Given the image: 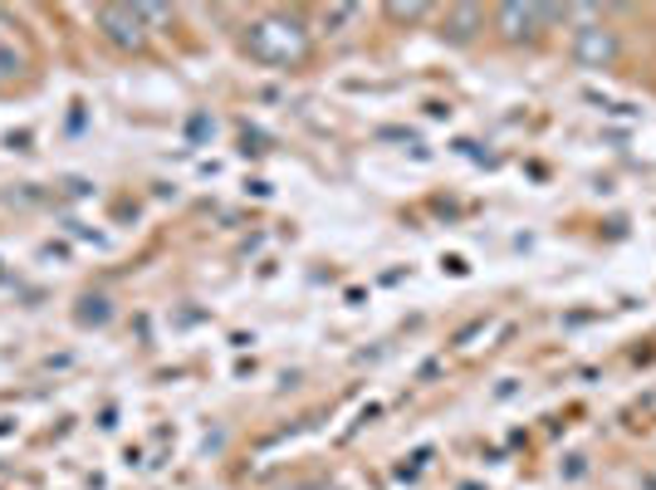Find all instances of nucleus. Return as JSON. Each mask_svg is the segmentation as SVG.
I'll return each mask as SVG.
<instances>
[{"instance_id":"f257e3e1","label":"nucleus","mask_w":656,"mask_h":490,"mask_svg":"<svg viewBox=\"0 0 656 490\" xmlns=\"http://www.w3.org/2000/svg\"><path fill=\"white\" fill-rule=\"evenodd\" d=\"M246 55L260 59V65L290 69L309 59V30L294 15H260L246 25Z\"/></svg>"},{"instance_id":"f03ea898","label":"nucleus","mask_w":656,"mask_h":490,"mask_svg":"<svg viewBox=\"0 0 656 490\" xmlns=\"http://www.w3.org/2000/svg\"><path fill=\"white\" fill-rule=\"evenodd\" d=\"M564 15H568L564 5H520V0H510V5L495 10V25H500V35L510 39V45H520V39H534L539 30Z\"/></svg>"},{"instance_id":"7ed1b4c3","label":"nucleus","mask_w":656,"mask_h":490,"mask_svg":"<svg viewBox=\"0 0 656 490\" xmlns=\"http://www.w3.org/2000/svg\"><path fill=\"white\" fill-rule=\"evenodd\" d=\"M99 30L109 45L118 49H143L147 45V20L137 15V5H103L99 10Z\"/></svg>"},{"instance_id":"20e7f679","label":"nucleus","mask_w":656,"mask_h":490,"mask_svg":"<svg viewBox=\"0 0 656 490\" xmlns=\"http://www.w3.org/2000/svg\"><path fill=\"white\" fill-rule=\"evenodd\" d=\"M574 55H578V65H588V69H608L612 59H618V35H612L608 25L574 30Z\"/></svg>"},{"instance_id":"39448f33","label":"nucleus","mask_w":656,"mask_h":490,"mask_svg":"<svg viewBox=\"0 0 656 490\" xmlns=\"http://www.w3.org/2000/svg\"><path fill=\"white\" fill-rule=\"evenodd\" d=\"M475 25H480V10H475V5H456V10L446 15V35L456 39V45L475 39Z\"/></svg>"},{"instance_id":"423d86ee","label":"nucleus","mask_w":656,"mask_h":490,"mask_svg":"<svg viewBox=\"0 0 656 490\" xmlns=\"http://www.w3.org/2000/svg\"><path fill=\"white\" fill-rule=\"evenodd\" d=\"M109 315L113 309H109V299L103 295H83L79 299V324H109Z\"/></svg>"},{"instance_id":"0eeeda50","label":"nucleus","mask_w":656,"mask_h":490,"mask_svg":"<svg viewBox=\"0 0 656 490\" xmlns=\"http://www.w3.org/2000/svg\"><path fill=\"white\" fill-rule=\"evenodd\" d=\"M0 75H20V55H15V49H10V45H0Z\"/></svg>"},{"instance_id":"6e6552de","label":"nucleus","mask_w":656,"mask_h":490,"mask_svg":"<svg viewBox=\"0 0 656 490\" xmlns=\"http://www.w3.org/2000/svg\"><path fill=\"white\" fill-rule=\"evenodd\" d=\"M387 15L393 20H421L427 15V5H387Z\"/></svg>"}]
</instances>
